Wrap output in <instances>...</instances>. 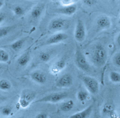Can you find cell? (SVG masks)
Instances as JSON below:
<instances>
[{
  "label": "cell",
  "instance_id": "1",
  "mask_svg": "<svg viewBox=\"0 0 120 118\" xmlns=\"http://www.w3.org/2000/svg\"><path fill=\"white\" fill-rule=\"evenodd\" d=\"M107 58V52L104 46L100 43L96 44L91 55L93 64L97 67L103 66L106 62Z\"/></svg>",
  "mask_w": 120,
  "mask_h": 118
},
{
  "label": "cell",
  "instance_id": "2",
  "mask_svg": "<svg viewBox=\"0 0 120 118\" xmlns=\"http://www.w3.org/2000/svg\"><path fill=\"white\" fill-rule=\"evenodd\" d=\"M37 92L30 88H24L21 92L18 103L22 109L28 108L31 104L33 103L37 96Z\"/></svg>",
  "mask_w": 120,
  "mask_h": 118
},
{
  "label": "cell",
  "instance_id": "3",
  "mask_svg": "<svg viewBox=\"0 0 120 118\" xmlns=\"http://www.w3.org/2000/svg\"><path fill=\"white\" fill-rule=\"evenodd\" d=\"M68 93L66 92H57L46 95L35 100L33 103H57L67 98Z\"/></svg>",
  "mask_w": 120,
  "mask_h": 118
},
{
  "label": "cell",
  "instance_id": "4",
  "mask_svg": "<svg viewBox=\"0 0 120 118\" xmlns=\"http://www.w3.org/2000/svg\"><path fill=\"white\" fill-rule=\"evenodd\" d=\"M75 62L76 66L81 70L85 72L90 71V66L85 55L78 45L76 46L75 52Z\"/></svg>",
  "mask_w": 120,
  "mask_h": 118
},
{
  "label": "cell",
  "instance_id": "5",
  "mask_svg": "<svg viewBox=\"0 0 120 118\" xmlns=\"http://www.w3.org/2000/svg\"><path fill=\"white\" fill-rule=\"evenodd\" d=\"M81 79L89 93L92 95H96L98 93L99 90V83L95 78L84 75L81 77Z\"/></svg>",
  "mask_w": 120,
  "mask_h": 118
},
{
  "label": "cell",
  "instance_id": "6",
  "mask_svg": "<svg viewBox=\"0 0 120 118\" xmlns=\"http://www.w3.org/2000/svg\"><path fill=\"white\" fill-rule=\"evenodd\" d=\"M68 26V22L66 20L61 18H55L50 21L48 28L51 31L57 32L66 30Z\"/></svg>",
  "mask_w": 120,
  "mask_h": 118
},
{
  "label": "cell",
  "instance_id": "7",
  "mask_svg": "<svg viewBox=\"0 0 120 118\" xmlns=\"http://www.w3.org/2000/svg\"><path fill=\"white\" fill-rule=\"evenodd\" d=\"M86 35V29L84 23L81 19H78L75 28L74 38L77 42H82L85 40Z\"/></svg>",
  "mask_w": 120,
  "mask_h": 118
},
{
  "label": "cell",
  "instance_id": "8",
  "mask_svg": "<svg viewBox=\"0 0 120 118\" xmlns=\"http://www.w3.org/2000/svg\"><path fill=\"white\" fill-rule=\"evenodd\" d=\"M73 83V78L70 74L66 73L58 79L56 86L60 88H68L70 87Z\"/></svg>",
  "mask_w": 120,
  "mask_h": 118
},
{
  "label": "cell",
  "instance_id": "9",
  "mask_svg": "<svg viewBox=\"0 0 120 118\" xmlns=\"http://www.w3.org/2000/svg\"><path fill=\"white\" fill-rule=\"evenodd\" d=\"M68 37L67 34L64 32H58L49 37L45 41V45H52L60 43Z\"/></svg>",
  "mask_w": 120,
  "mask_h": 118
},
{
  "label": "cell",
  "instance_id": "10",
  "mask_svg": "<svg viewBox=\"0 0 120 118\" xmlns=\"http://www.w3.org/2000/svg\"><path fill=\"white\" fill-rule=\"evenodd\" d=\"M77 9V5L75 4H73L59 7L56 10V12L63 15L71 16L76 12Z\"/></svg>",
  "mask_w": 120,
  "mask_h": 118
},
{
  "label": "cell",
  "instance_id": "11",
  "mask_svg": "<svg viewBox=\"0 0 120 118\" xmlns=\"http://www.w3.org/2000/svg\"><path fill=\"white\" fill-rule=\"evenodd\" d=\"M66 66V62L63 59H60L54 62L50 67V73L53 75H56L62 71Z\"/></svg>",
  "mask_w": 120,
  "mask_h": 118
},
{
  "label": "cell",
  "instance_id": "12",
  "mask_svg": "<svg viewBox=\"0 0 120 118\" xmlns=\"http://www.w3.org/2000/svg\"><path fill=\"white\" fill-rule=\"evenodd\" d=\"M96 24L98 28L100 30H108L111 27L112 22L109 17L106 15H102L98 18Z\"/></svg>",
  "mask_w": 120,
  "mask_h": 118
},
{
  "label": "cell",
  "instance_id": "13",
  "mask_svg": "<svg viewBox=\"0 0 120 118\" xmlns=\"http://www.w3.org/2000/svg\"><path fill=\"white\" fill-rule=\"evenodd\" d=\"M93 110V105L90 104L83 110L74 113L69 117V118H89Z\"/></svg>",
  "mask_w": 120,
  "mask_h": 118
},
{
  "label": "cell",
  "instance_id": "14",
  "mask_svg": "<svg viewBox=\"0 0 120 118\" xmlns=\"http://www.w3.org/2000/svg\"><path fill=\"white\" fill-rule=\"evenodd\" d=\"M30 77L34 82L41 85L45 84L47 80L46 75L43 72L39 71L32 72L30 74Z\"/></svg>",
  "mask_w": 120,
  "mask_h": 118
},
{
  "label": "cell",
  "instance_id": "15",
  "mask_svg": "<svg viewBox=\"0 0 120 118\" xmlns=\"http://www.w3.org/2000/svg\"><path fill=\"white\" fill-rule=\"evenodd\" d=\"M30 59V54L29 51H26L21 54L17 59L18 64L21 66H26Z\"/></svg>",
  "mask_w": 120,
  "mask_h": 118
},
{
  "label": "cell",
  "instance_id": "16",
  "mask_svg": "<svg viewBox=\"0 0 120 118\" xmlns=\"http://www.w3.org/2000/svg\"><path fill=\"white\" fill-rule=\"evenodd\" d=\"M103 112L110 118H117L113 107L110 104H106L103 109Z\"/></svg>",
  "mask_w": 120,
  "mask_h": 118
},
{
  "label": "cell",
  "instance_id": "17",
  "mask_svg": "<svg viewBox=\"0 0 120 118\" xmlns=\"http://www.w3.org/2000/svg\"><path fill=\"white\" fill-rule=\"evenodd\" d=\"M25 41L26 39L24 38L18 39L11 43L10 45V47L14 51L18 52L22 49L25 42Z\"/></svg>",
  "mask_w": 120,
  "mask_h": 118
},
{
  "label": "cell",
  "instance_id": "18",
  "mask_svg": "<svg viewBox=\"0 0 120 118\" xmlns=\"http://www.w3.org/2000/svg\"><path fill=\"white\" fill-rule=\"evenodd\" d=\"M74 106V102L71 100H67L61 103L60 105V110L63 112H68L71 111Z\"/></svg>",
  "mask_w": 120,
  "mask_h": 118
},
{
  "label": "cell",
  "instance_id": "19",
  "mask_svg": "<svg viewBox=\"0 0 120 118\" xmlns=\"http://www.w3.org/2000/svg\"><path fill=\"white\" fill-rule=\"evenodd\" d=\"M43 10V7L40 6H37L33 8L31 11V17L34 19H37L41 16Z\"/></svg>",
  "mask_w": 120,
  "mask_h": 118
},
{
  "label": "cell",
  "instance_id": "20",
  "mask_svg": "<svg viewBox=\"0 0 120 118\" xmlns=\"http://www.w3.org/2000/svg\"><path fill=\"white\" fill-rule=\"evenodd\" d=\"M12 84L8 80L2 79L0 80V90L2 91H8L11 89Z\"/></svg>",
  "mask_w": 120,
  "mask_h": 118
},
{
  "label": "cell",
  "instance_id": "21",
  "mask_svg": "<svg viewBox=\"0 0 120 118\" xmlns=\"http://www.w3.org/2000/svg\"><path fill=\"white\" fill-rule=\"evenodd\" d=\"M109 78L113 83H120V74L116 71H110L109 74Z\"/></svg>",
  "mask_w": 120,
  "mask_h": 118
},
{
  "label": "cell",
  "instance_id": "22",
  "mask_svg": "<svg viewBox=\"0 0 120 118\" xmlns=\"http://www.w3.org/2000/svg\"><path fill=\"white\" fill-rule=\"evenodd\" d=\"M89 96V93L88 91L83 90H79L76 95V97L78 101L81 102L85 101Z\"/></svg>",
  "mask_w": 120,
  "mask_h": 118
},
{
  "label": "cell",
  "instance_id": "23",
  "mask_svg": "<svg viewBox=\"0 0 120 118\" xmlns=\"http://www.w3.org/2000/svg\"><path fill=\"white\" fill-rule=\"evenodd\" d=\"M10 59L9 54L5 50L0 49V63H7Z\"/></svg>",
  "mask_w": 120,
  "mask_h": 118
},
{
  "label": "cell",
  "instance_id": "24",
  "mask_svg": "<svg viewBox=\"0 0 120 118\" xmlns=\"http://www.w3.org/2000/svg\"><path fill=\"white\" fill-rule=\"evenodd\" d=\"M12 29V27L11 26L0 27V38H3L7 36Z\"/></svg>",
  "mask_w": 120,
  "mask_h": 118
},
{
  "label": "cell",
  "instance_id": "25",
  "mask_svg": "<svg viewBox=\"0 0 120 118\" xmlns=\"http://www.w3.org/2000/svg\"><path fill=\"white\" fill-rule=\"evenodd\" d=\"M38 57L39 59L42 62L46 63L48 62L50 60L51 58V56L49 52H41L39 53Z\"/></svg>",
  "mask_w": 120,
  "mask_h": 118
},
{
  "label": "cell",
  "instance_id": "26",
  "mask_svg": "<svg viewBox=\"0 0 120 118\" xmlns=\"http://www.w3.org/2000/svg\"><path fill=\"white\" fill-rule=\"evenodd\" d=\"M13 13L14 14L17 16H21L24 14V9L20 6H16L13 8Z\"/></svg>",
  "mask_w": 120,
  "mask_h": 118
},
{
  "label": "cell",
  "instance_id": "27",
  "mask_svg": "<svg viewBox=\"0 0 120 118\" xmlns=\"http://www.w3.org/2000/svg\"><path fill=\"white\" fill-rule=\"evenodd\" d=\"M112 61L115 66L120 68V51L117 52L114 55L112 59Z\"/></svg>",
  "mask_w": 120,
  "mask_h": 118
},
{
  "label": "cell",
  "instance_id": "28",
  "mask_svg": "<svg viewBox=\"0 0 120 118\" xmlns=\"http://www.w3.org/2000/svg\"><path fill=\"white\" fill-rule=\"evenodd\" d=\"M1 113L2 115L4 116H9L11 115L12 113V109L8 106L4 107L2 108L1 110Z\"/></svg>",
  "mask_w": 120,
  "mask_h": 118
},
{
  "label": "cell",
  "instance_id": "29",
  "mask_svg": "<svg viewBox=\"0 0 120 118\" xmlns=\"http://www.w3.org/2000/svg\"><path fill=\"white\" fill-rule=\"evenodd\" d=\"M83 3L87 6L91 7L96 3V0H82Z\"/></svg>",
  "mask_w": 120,
  "mask_h": 118
},
{
  "label": "cell",
  "instance_id": "30",
  "mask_svg": "<svg viewBox=\"0 0 120 118\" xmlns=\"http://www.w3.org/2000/svg\"><path fill=\"white\" fill-rule=\"evenodd\" d=\"M48 114L45 112H41L36 115L35 118H48Z\"/></svg>",
  "mask_w": 120,
  "mask_h": 118
},
{
  "label": "cell",
  "instance_id": "31",
  "mask_svg": "<svg viewBox=\"0 0 120 118\" xmlns=\"http://www.w3.org/2000/svg\"><path fill=\"white\" fill-rule=\"evenodd\" d=\"M5 19V15L2 13H0V24L3 22Z\"/></svg>",
  "mask_w": 120,
  "mask_h": 118
},
{
  "label": "cell",
  "instance_id": "32",
  "mask_svg": "<svg viewBox=\"0 0 120 118\" xmlns=\"http://www.w3.org/2000/svg\"><path fill=\"white\" fill-rule=\"evenodd\" d=\"M116 43H117V45L119 46H120V33L117 36V37H116Z\"/></svg>",
  "mask_w": 120,
  "mask_h": 118
},
{
  "label": "cell",
  "instance_id": "33",
  "mask_svg": "<svg viewBox=\"0 0 120 118\" xmlns=\"http://www.w3.org/2000/svg\"><path fill=\"white\" fill-rule=\"evenodd\" d=\"M3 5V1L1 0H0V8L2 7Z\"/></svg>",
  "mask_w": 120,
  "mask_h": 118
},
{
  "label": "cell",
  "instance_id": "34",
  "mask_svg": "<svg viewBox=\"0 0 120 118\" xmlns=\"http://www.w3.org/2000/svg\"><path fill=\"white\" fill-rule=\"evenodd\" d=\"M118 23L120 25V17H119V19L118 20Z\"/></svg>",
  "mask_w": 120,
  "mask_h": 118
},
{
  "label": "cell",
  "instance_id": "35",
  "mask_svg": "<svg viewBox=\"0 0 120 118\" xmlns=\"http://www.w3.org/2000/svg\"><path fill=\"white\" fill-rule=\"evenodd\" d=\"M16 118H25L23 117H17Z\"/></svg>",
  "mask_w": 120,
  "mask_h": 118
},
{
  "label": "cell",
  "instance_id": "36",
  "mask_svg": "<svg viewBox=\"0 0 120 118\" xmlns=\"http://www.w3.org/2000/svg\"><path fill=\"white\" fill-rule=\"evenodd\" d=\"M111 1H112V2H114L115 1V0H110Z\"/></svg>",
  "mask_w": 120,
  "mask_h": 118
},
{
  "label": "cell",
  "instance_id": "37",
  "mask_svg": "<svg viewBox=\"0 0 120 118\" xmlns=\"http://www.w3.org/2000/svg\"></svg>",
  "mask_w": 120,
  "mask_h": 118
}]
</instances>
